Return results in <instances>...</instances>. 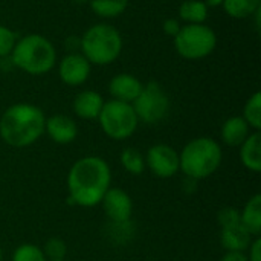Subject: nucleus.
Listing matches in <instances>:
<instances>
[{"mask_svg": "<svg viewBox=\"0 0 261 261\" xmlns=\"http://www.w3.org/2000/svg\"><path fill=\"white\" fill-rule=\"evenodd\" d=\"M110 184L112 171L102 158H81L72 165L67 176L69 202L83 208H93L102 202Z\"/></svg>", "mask_w": 261, "mask_h": 261, "instance_id": "obj_1", "label": "nucleus"}, {"mask_svg": "<svg viewBox=\"0 0 261 261\" xmlns=\"http://www.w3.org/2000/svg\"><path fill=\"white\" fill-rule=\"evenodd\" d=\"M46 116L37 106L18 102L5 110L0 118V138L5 144L24 148L37 142L44 133Z\"/></svg>", "mask_w": 261, "mask_h": 261, "instance_id": "obj_2", "label": "nucleus"}, {"mask_svg": "<svg viewBox=\"0 0 261 261\" xmlns=\"http://www.w3.org/2000/svg\"><path fill=\"white\" fill-rule=\"evenodd\" d=\"M223 159L219 142L211 138H196L190 141L179 153V170L193 180H202L213 176Z\"/></svg>", "mask_w": 261, "mask_h": 261, "instance_id": "obj_3", "label": "nucleus"}, {"mask_svg": "<svg viewBox=\"0 0 261 261\" xmlns=\"http://www.w3.org/2000/svg\"><path fill=\"white\" fill-rule=\"evenodd\" d=\"M11 61L29 75H44L54 69L57 63V50L46 37L29 34L17 40L11 52Z\"/></svg>", "mask_w": 261, "mask_h": 261, "instance_id": "obj_4", "label": "nucleus"}, {"mask_svg": "<svg viewBox=\"0 0 261 261\" xmlns=\"http://www.w3.org/2000/svg\"><path fill=\"white\" fill-rule=\"evenodd\" d=\"M83 55L90 64H112L122 50V37L119 31L110 24L99 23L89 28L80 40Z\"/></svg>", "mask_w": 261, "mask_h": 261, "instance_id": "obj_5", "label": "nucleus"}, {"mask_svg": "<svg viewBox=\"0 0 261 261\" xmlns=\"http://www.w3.org/2000/svg\"><path fill=\"white\" fill-rule=\"evenodd\" d=\"M98 121L102 132L115 141H124L130 138L139 124L133 106L116 99L104 102Z\"/></svg>", "mask_w": 261, "mask_h": 261, "instance_id": "obj_6", "label": "nucleus"}, {"mask_svg": "<svg viewBox=\"0 0 261 261\" xmlns=\"http://www.w3.org/2000/svg\"><path fill=\"white\" fill-rule=\"evenodd\" d=\"M216 32L203 23L185 24L174 37V47L177 54L185 60H202L208 57L216 49Z\"/></svg>", "mask_w": 261, "mask_h": 261, "instance_id": "obj_7", "label": "nucleus"}, {"mask_svg": "<svg viewBox=\"0 0 261 261\" xmlns=\"http://www.w3.org/2000/svg\"><path fill=\"white\" fill-rule=\"evenodd\" d=\"M139 121L145 124H158L164 121L170 112V98L156 81L142 87L139 96L132 102Z\"/></svg>", "mask_w": 261, "mask_h": 261, "instance_id": "obj_8", "label": "nucleus"}, {"mask_svg": "<svg viewBox=\"0 0 261 261\" xmlns=\"http://www.w3.org/2000/svg\"><path fill=\"white\" fill-rule=\"evenodd\" d=\"M220 243L226 251L245 252L254 237L245 229L240 222V211L236 208H225L219 213Z\"/></svg>", "mask_w": 261, "mask_h": 261, "instance_id": "obj_9", "label": "nucleus"}, {"mask_svg": "<svg viewBox=\"0 0 261 261\" xmlns=\"http://www.w3.org/2000/svg\"><path fill=\"white\" fill-rule=\"evenodd\" d=\"M145 167L161 179H170L179 171V153L167 144H156L148 148Z\"/></svg>", "mask_w": 261, "mask_h": 261, "instance_id": "obj_10", "label": "nucleus"}, {"mask_svg": "<svg viewBox=\"0 0 261 261\" xmlns=\"http://www.w3.org/2000/svg\"><path fill=\"white\" fill-rule=\"evenodd\" d=\"M102 208L112 223H122L132 219L133 202L132 197L121 188H109L102 197Z\"/></svg>", "mask_w": 261, "mask_h": 261, "instance_id": "obj_11", "label": "nucleus"}, {"mask_svg": "<svg viewBox=\"0 0 261 261\" xmlns=\"http://www.w3.org/2000/svg\"><path fill=\"white\" fill-rule=\"evenodd\" d=\"M60 78L67 86H80L87 81L90 75V63L86 60L83 54H69L61 58L58 66Z\"/></svg>", "mask_w": 261, "mask_h": 261, "instance_id": "obj_12", "label": "nucleus"}, {"mask_svg": "<svg viewBox=\"0 0 261 261\" xmlns=\"http://www.w3.org/2000/svg\"><path fill=\"white\" fill-rule=\"evenodd\" d=\"M44 132L57 144H70L78 136L76 122L66 115H54L46 119Z\"/></svg>", "mask_w": 261, "mask_h": 261, "instance_id": "obj_13", "label": "nucleus"}, {"mask_svg": "<svg viewBox=\"0 0 261 261\" xmlns=\"http://www.w3.org/2000/svg\"><path fill=\"white\" fill-rule=\"evenodd\" d=\"M144 84L130 73H119L109 83V92L116 101L132 104L142 92Z\"/></svg>", "mask_w": 261, "mask_h": 261, "instance_id": "obj_14", "label": "nucleus"}, {"mask_svg": "<svg viewBox=\"0 0 261 261\" xmlns=\"http://www.w3.org/2000/svg\"><path fill=\"white\" fill-rule=\"evenodd\" d=\"M102 106L104 99L95 90H84L73 99V112L81 119H98Z\"/></svg>", "mask_w": 261, "mask_h": 261, "instance_id": "obj_15", "label": "nucleus"}, {"mask_svg": "<svg viewBox=\"0 0 261 261\" xmlns=\"http://www.w3.org/2000/svg\"><path fill=\"white\" fill-rule=\"evenodd\" d=\"M251 135V127L243 119V116H231L222 125V141L229 147H240L246 138Z\"/></svg>", "mask_w": 261, "mask_h": 261, "instance_id": "obj_16", "label": "nucleus"}, {"mask_svg": "<svg viewBox=\"0 0 261 261\" xmlns=\"http://www.w3.org/2000/svg\"><path fill=\"white\" fill-rule=\"evenodd\" d=\"M240 161L245 168L252 173L261 171V135L260 132L251 133L240 145Z\"/></svg>", "mask_w": 261, "mask_h": 261, "instance_id": "obj_17", "label": "nucleus"}, {"mask_svg": "<svg viewBox=\"0 0 261 261\" xmlns=\"http://www.w3.org/2000/svg\"><path fill=\"white\" fill-rule=\"evenodd\" d=\"M240 222L245 229L255 239L261 234V194L252 196L240 211Z\"/></svg>", "mask_w": 261, "mask_h": 261, "instance_id": "obj_18", "label": "nucleus"}, {"mask_svg": "<svg viewBox=\"0 0 261 261\" xmlns=\"http://www.w3.org/2000/svg\"><path fill=\"white\" fill-rule=\"evenodd\" d=\"M180 20L188 24H200L208 18V6L202 0H185L179 8Z\"/></svg>", "mask_w": 261, "mask_h": 261, "instance_id": "obj_19", "label": "nucleus"}, {"mask_svg": "<svg viewBox=\"0 0 261 261\" xmlns=\"http://www.w3.org/2000/svg\"><path fill=\"white\" fill-rule=\"evenodd\" d=\"M225 12L232 18H246L261 8V0H223Z\"/></svg>", "mask_w": 261, "mask_h": 261, "instance_id": "obj_20", "label": "nucleus"}, {"mask_svg": "<svg viewBox=\"0 0 261 261\" xmlns=\"http://www.w3.org/2000/svg\"><path fill=\"white\" fill-rule=\"evenodd\" d=\"M89 3L92 11L102 18L118 17L128 6V0H89Z\"/></svg>", "mask_w": 261, "mask_h": 261, "instance_id": "obj_21", "label": "nucleus"}, {"mask_svg": "<svg viewBox=\"0 0 261 261\" xmlns=\"http://www.w3.org/2000/svg\"><path fill=\"white\" fill-rule=\"evenodd\" d=\"M121 165L122 168L130 173V174H142L144 170H145V158L136 150V148H125L122 153H121Z\"/></svg>", "mask_w": 261, "mask_h": 261, "instance_id": "obj_22", "label": "nucleus"}, {"mask_svg": "<svg viewBox=\"0 0 261 261\" xmlns=\"http://www.w3.org/2000/svg\"><path fill=\"white\" fill-rule=\"evenodd\" d=\"M243 119L248 122L251 128L260 132L261 128V93L255 92L245 104L243 109Z\"/></svg>", "mask_w": 261, "mask_h": 261, "instance_id": "obj_23", "label": "nucleus"}, {"mask_svg": "<svg viewBox=\"0 0 261 261\" xmlns=\"http://www.w3.org/2000/svg\"><path fill=\"white\" fill-rule=\"evenodd\" d=\"M12 261H47L44 254H43V249L37 245H32V243H24V245H20L14 254H12Z\"/></svg>", "mask_w": 261, "mask_h": 261, "instance_id": "obj_24", "label": "nucleus"}, {"mask_svg": "<svg viewBox=\"0 0 261 261\" xmlns=\"http://www.w3.org/2000/svg\"><path fill=\"white\" fill-rule=\"evenodd\" d=\"M43 254L46 257L47 261H58V260H66L67 255V246L66 243L58 239V237H52L49 239L44 246H43Z\"/></svg>", "mask_w": 261, "mask_h": 261, "instance_id": "obj_25", "label": "nucleus"}, {"mask_svg": "<svg viewBox=\"0 0 261 261\" xmlns=\"http://www.w3.org/2000/svg\"><path fill=\"white\" fill-rule=\"evenodd\" d=\"M15 43H17L15 34L9 28L0 24V58H5V57L11 55Z\"/></svg>", "mask_w": 261, "mask_h": 261, "instance_id": "obj_26", "label": "nucleus"}, {"mask_svg": "<svg viewBox=\"0 0 261 261\" xmlns=\"http://www.w3.org/2000/svg\"><path fill=\"white\" fill-rule=\"evenodd\" d=\"M110 225H112V234H110V237H115V240L116 242H125V240H128L132 236H133V229H132V222L128 220V222H122V223H112L110 222Z\"/></svg>", "mask_w": 261, "mask_h": 261, "instance_id": "obj_27", "label": "nucleus"}, {"mask_svg": "<svg viewBox=\"0 0 261 261\" xmlns=\"http://www.w3.org/2000/svg\"><path fill=\"white\" fill-rule=\"evenodd\" d=\"M249 255H248V261H261V239L255 237L251 245H249Z\"/></svg>", "mask_w": 261, "mask_h": 261, "instance_id": "obj_28", "label": "nucleus"}, {"mask_svg": "<svg viewBox=\"0 0 261 261\" xmlns=\"http://www.w3.org/2000/svg\"><path fill=\"white\" fill-rule=\"evenodd\" d=\"M180 24H179V21L176 20V18H167L165 21H164V31H165V34H168V35H171V37H176L177 35V32L180 31Z\"/></svg>", "mask_w": 261, "mask_h": 261, "instance_id": "obj_29", "label": "nucleus"}, {"mask_svg": "<svg viewBox=\"0 0 261 261\" xmlns=\"http://www.w3.org/2000/svg\"><path fill=\"white\" fill-rule=\"evenodd\" d=\"M222 261H248V255L239 251H226V254L222 257Z\"/></svg>", "mask_w": 261, "mask_h": 261, "instance_id": "obj_30", "label": "nucleus"}, {"mask_svg": "<svg viewBox=\"0 0 261 261\" xmlns=\"http://www.w3.org/2000/svg\"><path fill=\"white\" fill-rule=\"evenodd\" d=\"M223 3V0H205V5L208 8H216V6H220Z\"/></svg>", "mask_w": 261, "mask_h": 261, "instance_id": "obj_31", "label": "nucleus"}, {"mask_svg": "<svg viewBox=\"0 0 261 261\" xmlns=\"http://www.w3.org/2000/svg\"><path fill=\"white\" fill-rule=\"evenodd\" d=\"M2 257H3V254H2V248H0V261H2Z\"/></svg>", "mask_w": 261, "mask_h": 261, "instance_id": "obj_32", "label": "nucleus"}, {"mask_svg": "<svg viewBox=\"0 0 261 261\" xmlns=\"http://www.w3.org/2000/svg\"><path fill=\"white\" fill-rule=\"evenodd\" d=\"M150 261H158V260H150Z\"/></svg>", "mask_w": 261, "mask_h": 261, "instance_id": "obj_33", "label": "nucleus"}, {"mask_svg": "<svg viewBox=\"0 0 261 261\" xmlns=\"http://www.w3.org/2000/svg\"><path fill=\"white\" fill-rule=\"evenodd\" d=\"M58 261H66V260H58Z\"/></svg>", "mask_w": 261, "mask_h": 261, "instance_id": "obj_34", "label": "nucleus"}]
</instances>
